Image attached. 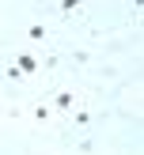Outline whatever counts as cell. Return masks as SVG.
<instances>
[{
  "instance_id": "6da1fadb",
  "label": "cell",
  "mask_w": 144,
  "mask_h": 155,
  "mask_svg": "<svg viewBox=\"0 0 144 155\" xmlns=\"http://www.w3.org/2000/svg\"><path fill=\"white\" fill-rule=\"evenodd\" d=\"M27 38H30V42H45V38H49V30H45L42 23H30V27H27Z\"/></svg>"
},
{
  "instance_id": "7a4b0ae2",
  "label": "cell",
  "mask_w": 144,
  "mask_h": 155,
  "mask_svg": "<svg viewBox=\"0 0 144 155\" xmlns=\"http://www.w3.org/2000/svg\"><path fill=\"white\" fill-rule=\"evenodd\" d=\"M53 106L57 110H72V91H57L53 95Z\"/></svg>"
},
{
  "instance_id": "3957f363",
  "label": "cell",
  "mask_w": 144,
  "mask_h": 155,
  "mask_svg": "<svg viewBox=\"0 0 144 155\" xmlns=\"http://www.w3.org/2000/svg\"><path fill=\"white\" fill-rule=\"evenodd\" d=\"M68 114H72L76 125H91V121H95V114H91V110H68Z\"/></svg>"
},
{
  "instance_id": "277c9868",
  "label": "cell",
  "mask_w": 144,
  "mask_h": 155,
  "mask_svg": "<svg viewBox=\"0 0 144 155\" xmlns=\"http://www.w3.org/2000/svg\"><path fill=\"white\" fill-rule=\"evenodd\" d=\"M30 114H34V121H49V114H53V110H49L45 102H38V106H34Z\"/></svg>"
},
{
  "instance_id": "5b68a950",
  "label": "cell",
  "mask_w": 144,
  "mask_h": 155,
  "mask_svg": "<svg viewBox=\"0 0 144 155\" xmlns=\"http://www.w3.org/2000/svg\"><path fill=\"white\" fill-rule=\"evenodd\" d=\"M80 4H83V0H61V15H72Z\"/></svg>"
},
{
  "instance_id": "8992f818",
  "label": "cell",
  "mask_w": 144,
  "mask_h": 155,
  "mask_svg": "<svg viewBox=\"0 0 144 155\" xmlns=\"http://www.w3.org/2000/svg\"><path fill=\"white\" fill-rule=\"evenodd\" d=\"M19 68H23V72H34L38 64H34V57H27V53H19Z\"/></svg>"
},
{
  "instance_id": "52a82bcc",
  "label": "cell",
  "mask_w": 144,
  "mask_h": 155,
  "mask_svg": "<svg viewBox=\"0 0 144 155\" xmlns=\"http://www.w3.org/2000/svg\"><path fill=\"white\" fill-rule=\"evenodd\" d=\"M72 61L76 64H91V53L87 49H72Z\"/></svg>"
},
{
  "instance_id": "ba28073f",
  "label": "cell",
  "mask_w": 144,
  "mask_h": 155,
  "mask_svg": "<svg viewBox=\"0 0 144 155\" xmlns=\"http://www.w3.org/2000/svg\"><path fill=\"white\" fill-rule=\"evenodd\" d=\"M8 80H15V83H19V80H23V68H19V64H15V68L8 64Z\"/></svg>"
}]
</instances>
